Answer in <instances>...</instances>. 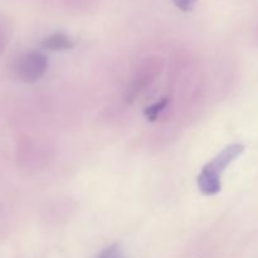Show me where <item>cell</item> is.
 <instances>
[{
  "instance_id": "cell-3",
  "label": "cell",
  "mask_w": 258,
  "mask_h": 258,
  "mask_svg": "<svg viewBox=\"0 0 258 258\" xmlns=\"http://www.w3.org/2000/svg\"><path fill=\"white\" fill-rule=\"evenodd\" d=\"M160 71L158 63L154 62V60H148L146 63H144L141 66V68H139L138 73L134 77L133 82L130 83V86L126 90V101L131 102L133 100H135L136 96L144 90L148 85H150L151 81L154 80L158 72Z\"/></svg>"
},
{
  "instance_id": "cell-4",
  "label": "cell",
  "mask_w": 258,
  "mask_h": 258,
  "mask_svg": "<svg viewBox=\"0 0 258 258\" xmlns=\"http://www.w3.org/2000/svg\"><path fill=\"white\" fill-rule=\"evenodd\" d=\"M42 45L44 48H47V49L53 50V52H62V50L72 49L75 47V40L70 35L59 32L44 38V40L42 42Z\"/></svg>"
},
{
  "instance_id": "cell-2",
  "label": "cell",
  "mask_w": 258,
  "mask_h": 258,
  "mask_svg": "<svg viewBox=\"0 0 258 258\" xmlns=\"http://www.w3.org/2000/svg\"><path fill=\"white\" fill-rule=\"evenodd\" d=\"M48 68V58L38 52L20 55L14 64V73L22 82L33 83L39 80Z\"/></svg>"
},
{
  "instance_id": "cell-6",
  "label": "cell",
  "mask_w": 258,
  "mask_h": 258,
  "mask_svg": "<svg viewBox=\"0 0 258 258\" xmlns=\"http://www.w3.org/2000/svg\"><path fill=\"white\" fill-rule=\"evenodd\" d=\"M10 37V28L4 18L0 17V54L4 52Z\"/></svg>"
},
{
  "instance_id": "cell-5",
  "label": "cell",
  "mask_w": 258,
  "mask_h": 258,
  "mask_svg": "<svg viewBox=\"0 0 258 258\" xmlns=\"http://www.w3.org/2000/svg\"><path fill=\"white\" fill-rule=\"evenodd\" d=\"M168 103H169V98L165 97L163 98V100L159 101V102H155L153 103V105L148 106V107L144 110V116L146 117V120L150 121V122H154V121L158 120L159 115L165 110Z\"/></svg>"
},
{
  "instance_id": "cell-7",
  "label": "cell",
  "mask_w": 258,
  "mask_h": 258,
  "mask_svg": "<svg viewBox=\"0 0 258 258\" xmlns=\"http://www.w3.org/2000/svg\"><path fill=\"white\" fill-rule=\"evenodd\" d=\"M98 258H126L120 244H112L100 253Z\"/></svg>"
},
{
  "instance_id": "cell-1",
  "label": "cell",
  "mask_w": 258,
  "mask_h": 258,
  "mask_svg": "<svg viewBox=\"0 0 258 258\" xmlns=\"http://www.w3.org/2000/svg\"><path fill=\"white\" fill-rule=\"evenodd\" d=\"M244 151V145L242 144H231L226 146L216 158L212 159L208 164L204 165L201 174L197 178V184L204 196H216L221 191V175L227 166L236 160Z\"/></svg>"
},
{
  "instance_id": "cell-8",
  "label": "cell",
  "mask_w": 258,
  "mask_h": 258,
  "mask_svg": "<svg viewBox=\"0 0 258 258\" xmlns=\"http://www.w3.org/2000/svg\"><path fill=\"white\" fill-rule=\"evenodd\" d=\"M174 5L183 12H190L193 10L197 0H173Z\"/></svg>"
}]
</instances>
